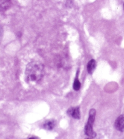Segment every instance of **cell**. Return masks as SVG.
<instances>
[{"label":"cell","instance_id":"30bf717a","mask_svg":"<svg viewBox=\"0 0 124 139\" xmlns=\"http://www.w3.org/2000/svg\"><path fill=\"white\" fill-rule=\"evenodd\" d=\"M123 9H124V5H123Z\"/></svg>","mask_w":124,"mask_h":139},{"label":"cell","instance_id":"ba28073f","mask_svg":"<svg viewBox=\"0 0 124 139\" xmlns=\"http://www.w3.org/2000/svg\"><path fill=\"white\" fill-rule=\"evenodd\" d=\"M81 84L79 80V79H78V76H76V79H75V80L74 83H73V89L76 91H79V90L80 89V88H81Z\"/></svg>","mask_w":124,"mask_h":139},{"label":"cell","instance_id":"3957f363","mask_svg":"<svg viewBox=\"0 0 124 139\" xmlns=\"http://www.w3.org/2000/svg\"><path fill=\"white\" fill-rule=\"evenodd\" d=\"M114 127L119 131H124V115H121L116 120Z\"/></svg>","mask_w":124,"mask_h":139},{"label":"cell","instance_id":"7a4b0ae2","mask_svg":"<svg viewBox=\"0 0 124 139\" xmlns=\"http://www.w3.org/2000/svg\"><path fill=\"white\" fill-rule=\"evenodd\" d=\"M96 110L95 109H92L89 112V117L88 121H87L85 127V134L90 137H95L96 134L93 131V124L95 122L96 117Z\"/></svg>","mask_w":124,"mask_h":139},{"label":"cell","instance_id":"277c9868","mask_svg":"<svg viewBox=\"0 0 124 139\" xmlns=\"http://www.w3.org/2000/svg\"><path fill=\"white\" fill-rule=\"evenodd\" d=\"M67 114L76 119H79L80 117H81L79 107H70L67 111Z\"/></svg>","mask_w":124,"mask_h":139},{"label":"cell","instance_id":"6da1fadb","mask_svg":"<svg viewBox=\"0 0 124 139\" xmlns=\"http://www.w3.org/2000/svg\"><path fill=\"white\" fill-rule=\"evenodd\" d=\"M44 66L38 62H32L27 66L26 70V80L29 84H35L43 77Z\"/></svg>","mask_w":124,"mask_h":139},{"label":"cell","instance_id":"9c48e42d","mask_svg":"<svg viewBox=\"0 0 124 139\" xmlns=\"http://www.w3.org/2000/svg\"><path fill=\"white\" fill-rule=\"evenodd\" d=\"M2 36H3V30L0 27V43H1V40H2Z\"/></svg>","mask_w":124,"mask_h":139},{"label":"cell","instance_id":"5b68a950","mask_svg":"<svg viewBox=\"0 0 124 139\" xmlns=\"http://www.w3.org/2000/svg\"><path fill=\"white\" fill-rule=\"evenodd\" d=\"M96 66V62L95 60H91L88 63L87 66V72H88V74H92L93 72H94V71L95 70Z\"/></svg>","mask_w":124,"mask_h":139},{"label":"cell","instance_id":"52a82bcc","mask_svg":"<svg viewBox=\"0 0 124 139\" xmlns=\"http://www.w3.org/2000/svg\"><path fill=\"white\" fill-rule=\"evenodd\" d=\"M56 123L53 120H47L43 125V127L44 129L47 130H52L55 127Z\"/></svg>","mask_w":124,"mask_h":139},{"label":"cell","instance_id":"8992f818","mask_svg":"<svg viewBox=\"0 0 124 139\" xmlns=\"http://www.w3.org/2000/svg\"><path fill=\"white\" fill-rule=\"evenodd\" d=\"M10 0H0V11H4L10 6Z\"/></svg>","mask_w":124,"mask_h":139}]
</instances>
